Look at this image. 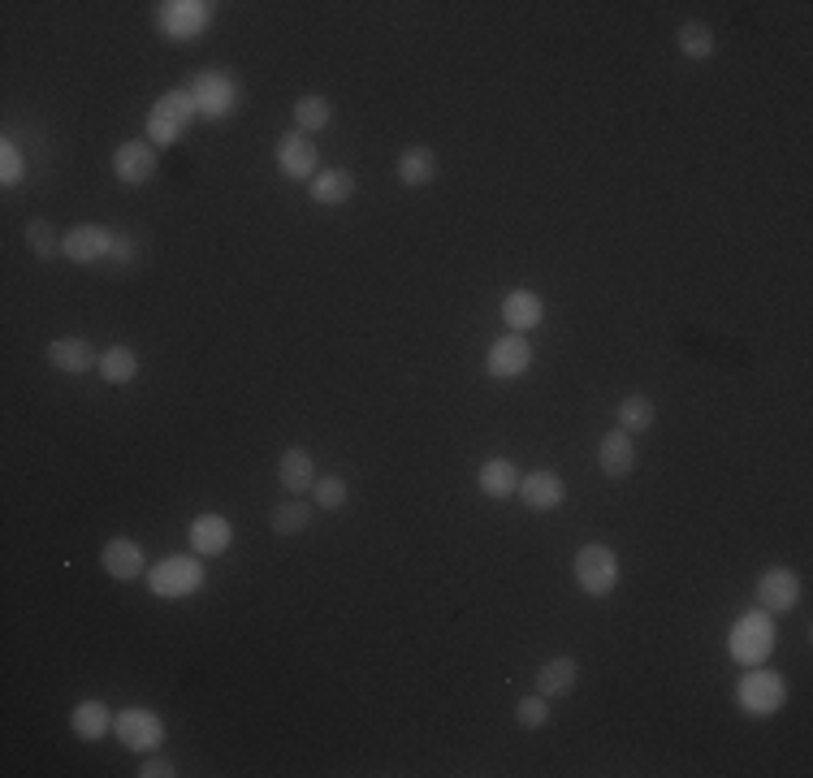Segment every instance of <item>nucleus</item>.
<instances>
[{
  "mask_svg": "<svg viewBox=\"0 0 813 778\" xmlns=\"http://www.w3.org/2000/svg\"><path fill=\"white\" fill-rule=\"evenodd\" d=\"M727 649H731V658L740 667H762L775 654V623H770V614L762 606L740 614L731 623V632H727Z\"/></svg>",
  "mask_w": 813,
  "mask_h": 778,
  "instance_id": "nucleus-1",
  "label": "nucleus"
},
{
  "mask_svg": "<svg viewBox=\"0 0 813 778\" xmlns=\"http://www.w3.org/2000/svg\"><path fill=\"white\" fill-rule=\"evenodd\" d=\"M204 579H208L204 562L191 558V554H174L147 571V588H152V597H165V601H182V597L200 593Z\"/></svg>",
  "mask_w": 813,
  "mask_h": 778,
  "instance_id": "nucleus-2",
  "label": "nucleus"
},
{
  "mask_svg": "<svg viewBox=\"0 0 813 778\" xmlns=\"http://www.w3.org/2000/svg\"><path fill=\"white\" fill-rule=\"evenodd\" d=\"M736 701H740V709H744L749 718H770V714L784 709L788 683H784V674H775V670L749 667L744 670V679L736 683Z\"/></svg>",
  "mask_w": 813,
  "mask_h": 778,
  "instance_id": "nucleus-3",
  "label": "nucleus"
},
{
  "mask_svg": "<svg viewBox=\"0 0 813 778\" xmlns=\"http://www.w3.org/2000/svg\"><path fill=\"white\" fill-rule=\"evenodd\" d=\"M191 96H195L204 121H222V117H230L242 105V87L226 70H200L195 83H191Z\"/></svg>",
  "mask_w": 813,
  "mask_h": 778,
  "instance_id": "nucleus-4",
  "label": "nucleus"
},
{
  "mask_svg": "<svg viewBox=\"0 0 813 778\" xmlns=\"http://www.w3.org/2000/svg\"><path fill=\"white\" fill-rule=\"evenodd\" d=\"M619 575H623V566H619V554H614L610 546H601V541L581 546V554H576V584H581L584 597H606V593H614Z\"/></svg>",
  "mask_w": 813,
  "mask_h": 778,
  "instance_id": "nucleus-5",
  "label": "nucleus"
},
{
  "mask_svg": "<svg viewBox=\"0 0 813 778\" xmlns=\"http://www.w3.org/2000/svg\"><path fill=\"white\" fill-rule=\"evenodd\" d=\"M113 735L130 753H156L165 744V718L156 709L130 705V709L113 714Z\"/></svg>",
  "mask_w": 813,
  "mask_h": 778,
  "instance_id": "nucleus-6",
  "label": "nucleus"
},
{
  "mask_svg": "<svg viewBox=\"0 0 813 778\" xmlns=\"http://www.w3.org/2000/svg\"><path fill=\"white\" fill-rule=\"evenodd\" d=\"M273 156H277V169H282L290 182H312V178L321 173V152H316L312 134H303V130L282 134Z\"/></svg>",
  "mask_w": 813,
  "mask_h": 778,
  "instance_id": "nucleus-7",
  "label": "nucleus"
},
{
  "mask_svg": "<svg viewBox=\"0 0 813 778\" xmlns=\"http://www.w3.org/2000/svg\"><path fill=\"white\" fill-rule=\"evenodd\" d=\"M208 22H213V4L208 0H169L156 13V26L169 39H195L200 31H208Z\"/></svg>",
  "mask_w": 813,
  "mask_h": 778,
  "instance_id": "nucleus-8",
  "label": "nucleus"
},
{
  "mask_svg": "<svg viewBox=\"0 0 813 778\" xmlns=\"http://www.w3.org/2000/svg\"><path fill=\"white\" fill-rule=\"evenodd\" d=\"M528 368H533V346L524 334H502L485 355V372L493 381H519Z\"/></svg>",
  "mask_w": 813,
  "mask_h": 778,
  "instance_id": "nucleus-9",
  "label": "nucleus"
},
{
  "mask_svg": "<svg viewBox=\"0 0 813 778\" xmlns=\"http://www.w3.org/2000/svg\"><path fill=\"white\" fill-rule=\"evenodd\" d=\"M801 601V579L792 566H770L757 575V606L766 614H788Z\"/></svg>",
  "mask_w": 813,
  "mask_h": 778,
  "instance_id": "nucleus-10",
  "label": "nucleus"
},
{
  "mask_svg": "<svg viewBox=\"0 0 813 778\" xmlns=\"http://www.w3.org/2000/svg\"><path fill=\"white\" fill-rule=\"evenodd\" d=\"M113 242H117L113 229L83 222L74 225V229H65V260L70 264H100V260L113 255Z\"/></svg>",
  "mask_w": 813,
  "mask_h": 778,
  "instance_id": "nucleus-11",
  "label": "nucleus"
},
{
  "mask_svg": "<svg viewBox=\"0 0 813 778\" xmlns=\"http://www.w3.org/2000/svg\"><path fill=\"white\" fill-rule=\"evenodd\" d=\"M515 498L528 506V511H559L563 502H567V484H563V476L559 471H550V467H537V471H528V476H519V489H515Z\"/></svg>",
  "mask_w": 813,
  "mask_h": 778,
  "instance_id": "nucleus-12",
  "label": "nucleus"
},
{
  "mask_svg": "<svg viewBox=\"0 0 813 778\" xmlns=\"http://www.w3.org/2000/svg\"><path fill=\"white\" fill-rule=\"evenodd\" d=\"M156 165L160 160H156V147L147 139H125L113 152V173L117 182H125V187H143L156 173Z\"/></svg>",
  "mask_w": 813,
  "mask_h": 778,
  "instance_id": "nucleus-13",
  "label": "nucleus"
},
{
  "mask_svg": "<svg viewBox=\"0 0 813 778\" xmlns=\"http://www.w3.org/2000/svg\"><path fill=\"white\" fill-rule=\"evenodd\" d=\"M48 363L65 376H83V372L100 368V350L87 337H52L48 342Z\"/></svg>",
  "mask_w": 813,
  "mask_h": 778,
  "instance_id": "nucleus-14",
  "label": "nucleus"
},
{
  "mask_svg": "<svg viewBox=\"0 0 813 778\" xmlns=\"http://www.w3.org/2000/svg\"><path fill=\"white\" fill-rule=\"evenodd\" d=\"M187 537H191V550L200 558H222L234 546V524L226 515H213L208 511V515H195L191 519V532Z\"/></svg>",
  "mask_w": 813,
  "mask_h": 778,
  "instance_id": "nucleus-15",
  "label": "nucleus"
},
{
  "mask_svg": "<svg viewBox=\"0 0 813 778\" xmlns=\"http://www.w3.org/2000/svg\"><path fill=\"white\" fill-rule=\"evenodd\" d=\"M597 467H601L606 480H623V476H632V467H636V445H632V433L610 429V433L597 442Z\"/></svg>",
  "mask_w": 813,
  "mask_h": 778,
  "instance_id": "nucleus-16",
  "label": "nucleus"
},
{
  "mask_svg": "<svg viewBox=\"0 0 813 778\" xmlns=\"http://www.w3.org/2000/svg\"><path fill=\"white\" fill-rule=\"evenodd\" d=\"M502 321H506V334H528L546 321V299L537 290H511L502 299Z\"/></svg>",
  "mask_w": 813,
  "mask_h": 778,
  "instance_id": "nucleus-17",
  "label": "nucleus"
},
{
  "mask_svg": "<svg viewBox=\"0 0 813 778\" xmlns=\"http://www.w3.org/2000/svg\"><path fill=\"white\" fill-rule=\"evenodd\" d=\"M277 480H282L286 493H312V484H316V463H312V454H308L303 445H290V450L277 458Z\"/></svg>",
  "mask_w": 813,
  "mask_h": 778,
  "instance_id": "nucleus-18",
  "label": "nucleus"
},
{
  "mask_svg": "<svg viewBox=\"0 0 813 778\" xmlns=\"http://www.w3.org/2000/svg\"><path fill=\"white\" fill-rule=\"evenodd\" d=\"M433 178H438V152L425 147V143L403 147V156H398V182L411 187V191H420V187H429Z\"/></svg>",
  "mask_w": 813,
  "mask_h": 778,
  "instance_id": "nucleus-19",
  "label": "nucleus"
},
{
  "mask_svg": "<svg viewBox=\"0 0 813 778\" xmlns=\"http://www.w3.org/2000/svg\"><path fill=\"white\" fill-rule=\"evenodd\" d=\"M70 731H74L79 740H87V744H100V740L113 731L109 705H105V701H79L74 714H70Z\"/></svg>",
  "mask_w": 813,
  "mask_h": 778,
  "instance_id": "nucleus-20",
  "label": "nucleus"
},
{
  "mask_svg": "<svg viewBox=\"0 0 813 778\" xmlns=\"http://www.w3.org/2000/svg\"><path fill=\"white\" fill-rule=\"evenodd\" d=\"M308 195H312V204H321V208H338V204H347L350 195H355V173H350V169H321V173L308 182Z\"/></svg>",
  "mask_w": 813,
  "mask_h": 778,
  "instance_id": "nucleus-21",
  "label": "nucleus"
},
{
  "mask_svg": "<svg viewBox=\"0 0 813 778\" xmlns=\"http://www.w3.org/2000/svg\"><path fill=\"white\" fill-rule=\"evenodd\" d=\"M476 484H480L485 498L502 502V498H511V493L519 489V471H515L511 458H485L480 471H476Z\"/></svg>",
  "mask_w": 813,
  "mask_h": 778,
  "instance_id": "nucleus-22",
  "label": "nucleus"
},
{
  "mask_svg": "<svg viewBox=\"0 0 813 778\" xmlns=\"http://www.w3.org/2000/svg\"><path fill=\"white\" fill-rule=\"evenodd\" d=\"M100 566H105L113 579H134V575H143V550H139V541L113 537V541L100 550Z\"/></svg>",
  "mask_w": 813,
  "mask_h": 778,
  "instance_id": "nucleus-23",
  "label": "nucleus"
},
{
  "mask_svg": "<svg viewBox=\"0 0 813 778\" xmlns=\"http://www.w3.org/2000/svg\"><path fill=\"white\" fill-rule=\"evenodd\" d=\"M576 683H581V667H576V658H550L546 667L537 670V692H541L546 701L567 696Z\"/></svg>",
  "mask_w": 813,
  "mask_h": 778,
  "instance_id": "nucleus-24",
  "label": "nucleus"
},
{
  "mask_svg": "<svg viewBox=\"0 0 813 778\" xmlns=\"http://www.w3.org/2000/svg\"><path fill=\"white\" fill-rule=\"evenodd\" d=\"M654 420H658V411H654V403L645 398V394H627V398H619V407H614V429H623V433H649L654 429Z\"/></svg>",
  "mask_w": 813,
  "mask_h": 778,
  "instance_id": "nucleus-25",
  "label": "nucleus"
},
{
  "mask_svg": "<svg viewBox=\"0 0 813 778\" xmlns=\"http://www.w3.org/2000/svg\"><path fill=\"white\" fill-rule=\"evenodd\" d=\"M675 44H680V52H684L689 61H709V57L718 52V35H714L709 22H684V26L675 31Z\"/></svg>",
  "mask_w": 813,
  "mask_h": 778,
  "instance_id": "nucleus-26",
  "label": "nucleus"
},
{
  "mask_svg": "<svg viewBox=\"0 0 813 778\" xmlns=\"http://www.w3.org/2000/svg\"><path fill=\"white\" fill-rule=\"evenodd\" d=\"M22 238H26V247L35 251V260H57V255H65V234L52 222H44V217L26 222Z\"/></svg>",
  "mask_w": 813,
  "mask_h": 778,
  "instance_id": "nucleus-27",
  "label": "nucleus"
},
{
  "mask_svg": "<svg viewBox=\"0 0 813 778\" xmlns=\"http://www.w3.org/2000/svg\"><path fill=\"white\" fill-rule=\"evenodd\" d=\"M273 532L277 537H299V532H308L312 528V502H303V498H290V502H282V506H273Z\"/></svg>",
  "mask_w": 813,
  "mask_h": 778,
  "instance_id": "nucleus-28",
  "label": "nucleus"
},
{
  "mask_svg": "<svg viewBox=\"0 0 813 778\" xmlns=\"http://www.w3.org/2000/svg\"><path fill=\"white\" fill-rule=\"evenodd\" d=\"M109 385H130L134 376H139V355L130 350V346H109V350H100V368H96Z\"/></svg>",
  "mask_w": 813,
  "mask_h": 778,
  "instance_id": "nucleus-29",
  "label": "nucleus"
},
{
  "mask_svg": "<svg viewBox=\"0 0 813 778\" xmlns=\"http://www.w3.org/2000/svg\"><path fill=\"white\" fill-rule=\"evenodd\" d=\"M334 121V105L325 100V96H299V105H295V130H303V134H321L325 125Z\"/></svg>",
  "mask_w": 813,
  "mask_h": 778,
  "instance_id": "nucleus-30",
  "label": "nucleus"
},
{
  "mask_svg": "<svg viewBox=\"0 0 813 778\" xmlns=\"http://www.w3.org/2000/svg\"><path fill=\"white\" fill-rule=\"evenodd\" d=\"M152 109H160L165 117H174L178 125H191V121H200V105H195V96H191V87H174V92H165Z\"/></svg>",
  "mask_w": 813,
  "mask_h": 778,
  "instance_id": "nucleus-31",
  "label": "nucleus"
},
{
  "mask_svg": "<svg viewBox=\"0 0 813 778\" xmlns=\"http://www.w3.org/2000/svg\"><path fill=\"white\" fill-rule=\"evenodd\" d=\"M347 480L343 476H316V484H312V506H321V511H338V506H347Z\"/></svg>",
  "mask_w": 813,
  "mask_h": 778,
  "instance_id": "nucleus-32",
  "label": "nucleus"
},
{
  "mask_svg": "<svg viewBox=\"0 0 813 778\" xmlns=\"http://www.w3.org/2000/svg\"><path fill=\"white\" fill-rule=\"evenodd\" d=\"M182 134H187V125H178L174 117H165L160 109L147 112V143L152 147H174Z\"/></svg>",
  "mask_w": 813,
  "mask_h": 778,
  "instance_id": "nucleus-33",
  "label": "nucleus"
},
{
  "mask_svg": "<svg viewBox=\"0 0 813 778\" xmlns=\"http://www.w3.org/2000/svg\"><path fill=\"white\" fill-rule=\"evenodd\" d=\"M550 714H554V709H550V701H546L541 692H533V696H524V701L515 705V722H519V727H528V731L546 727V722H550Z\"/></svg>",
  "mask_w": 813,
  "mask_h": 778,
  "instance_id": "nucleus-34",
  "label": "nucleus"
},
{
  "mask_svg": "<svg viewBox=\"0 0 813 778\" xmlns=\"http://www.w3.org/2000/svg\"><path fill=\"white\" fill-rule=\"evenodd\" d=\"M22 178H26V160H22V152L4 139V143H0V182H4V187H17Z\"/></svg>",
  "mask_w": 813,
  "mask_h": 778,
  "instance_id": "nucleus-35",
  "label": "nucleus"
},
{
  "mask_svg": "<svg viewBox=\"0 0 813 778\" xmlns=\"http://www.w3.org/2000/svg\"><path fill=\"white\" fill-rule=\"evenodd\" d=\"M134 255H139V242H134V238H125V234H117L113 255H109V260H113V264H130Z\"/></svg>",
  "mask_w": 813,
  "mask_h": 778,
  "instance_id": "nucleus-36",
  "label": "nucleus"
},
{
  "mask_svg": "<svg viewBox=\"0 0 813 778\" xmlns=\"http://www.w3.org/2000/svg\"><path fill=\"white\" fill-rule=\"evenodd\" d=\"M178 770L169 766V762H160V757H147L143 762V770H139V778H174Z\"/></svg>",
  "mask_w": 813,
  "mask_h": 778,
  "instance_id": "nucleus-37",
  "label": "nucleus"
}]
</instances>
